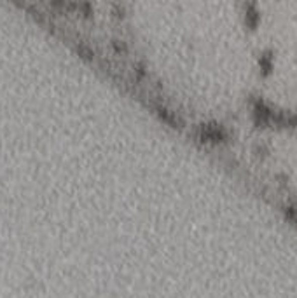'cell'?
Returning <instances> with one entry per match:
<instances>
[{
	"instance_id": "6da1fadb",
	"label": "cell",
	"mask_w": 297,
	"mask_h": 298,
	"mask_svg": "<svg viewBox=\"0 0 297 298\" xmlns=\"http://www.w3.org/2000/svg\"><path fill=\"white\" fill-rule=\"evenodd\" d=\"M203 138H208V140H222L224 138V131L217 126H205L203 128Z\"/></svg>"
},
{
	"instance_id": "7a4b0ae2",
	"label": "cell",
	"mask_w": 297,
	"mask_h": 298,
	"mask_svg": "<svg viewBox=\"0 0 297 298\" xmlns=\"http://www.w3.org/2000/svg\"><path fill=\"white\" fill-rule=\"evenodd\" d=\"M287 213L290 215V218H292V220H295V222H297V211H294V210H292V208H288Z\"/></svg>"
}]
</instances>
